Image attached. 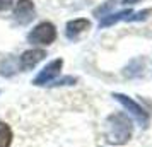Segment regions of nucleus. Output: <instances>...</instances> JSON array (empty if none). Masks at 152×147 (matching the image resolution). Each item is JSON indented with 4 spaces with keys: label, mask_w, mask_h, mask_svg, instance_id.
I'll list each match as a JSON object with an SVG mask.
<instances>
[{
    "label": "nucleus",
    "mask_w": 152,
    "mask_h": 147,
    "mask_svg": "<svg viewBox=\"0 0 152 147\" xmlns=\"http://www.w3.org/2000/svg\"><path fill=\"white\" fill-rule=\"evenodd\" d=\"M132 137V121L125 115H111L108 118V133L106 139L111 144H125Z\"/></svg>",
    "instance_id": "1"
},
{
    "label": "nucleus",
    "mask_w": 152,
    "mask_h": 147,
    "mask_svg": "<svg viewBox=\"0 0 152 147\" xmlns=\"http://www.w3.org/2000/svg\"><path fill=\"white\" fill-rule=\"evenodd\" d=\"M56 38V29L51 22H41L38 24L34 29H31V33L28 34V41L33 45H45L48 46L55 41Z\"/></svg>",
    "instance_id": "2"
},
{
    "label": "nucleus",
    "mask_w": 152,
    "mask_h": 147,
    "mask_svg": "<svg viewBox=\"0 0 152 147\" xmlns=\"http://www.w3.org/2000/svg\"><path fill=\"white\" fill-rule=\"evenodd\" d=\"M63 67V60L62 58H56V60H53V62H50L45 69L36 75L34 79H33V84L34 86H46L48 82H53L55 80V77L60 74V70H62Z\"/></svg>",
    "instance_id": "3"
},
{
    "label": "nucleus",
    "mask_w": 152,
    "mask_h": 147,
    "mask_svg": "<svg viewBox=\"0 0 152 147\" xmlns=\"http://www.w3.org/2000/svg\"><path fill=\"white\" fill-rule=\"evenodd\" d=\"M14 19L19 24H28L34 19V4L31 0H17L14 7Z\"/></svg>",
    "instance_id": "4"
},
{
    "label": "nucleus",
    "mask_w": 152,
    "mask_h": 147,
    "mask_svg": "<svg viewBox=\"0 0 152 147\" xmlns=\"http://www.w3.org/2000/svg\"><path fill=\"white\" fill-rule=\"evenodd\" d=\"M113 98L116 99L118 103H121V105H123L125 108H126V110H128V111H130L132 115H133V116H135V118H137L144 127L147 125V121H149L147 113H145L144 110H142V108H140L135 101H133V99H130L128 96H125V94H118V92H116V94H113Z\"/></svg>",
    "instance_id": "5"
},
{
    "label": "nucleus",
    "mask_w": 152,
    "mask_h": 147,
    "mask_svg": "<svg viewBox=\"0 0 152 147\" xmlns=\"http://www.w3.org/2000/svg\"><path fill=\"white\" fill-rule=\"evenodd\" d=\"M45 56H46V51H45V50H39V48L28 50V51H24V53L19 56V69H21V70L34 69L36 65L45 58Z\"/></svg>",
    "instance_id": "6"
},
{
    "label": "nucleus",
    "mask_w": 152,
    "mask_h": 147,
    "mask_svg": "<svg viewBox=\"0 0 152 147\" xmlns=\"http://www.w3.org/2000/svg\"><path fill=\"white\" fill-rule=\"evenodd\" d=\"M91 28V22L87 19H74V21L67 22V28H65V36L69 39H77V36L84 33L86 29Z\"/></svg>",
    "instance_id": "7"
},
{
    "label": "nucleus",
    "mask_w": 152,
    "mask_h": 147,
    "mask_svg": "<svg viewBox=\"0 0 152 147\" xmlns=\"http://www.w3.org/2000/svg\"><path fill=\"white\" fill-rule=\"evenodd\" d=\"M132 14H133L132 9H125V10H120V12H115V14L104 15L101 22H99V28H108V26H113V24H116L120 21H128Z\"/></svg>",
    "instance_id": "8"
},
{
    "label": "nucleus",
    "mask_w": 152,
    "mask_h": 147,
    "mask_svg": "<svg viewBox=\"0 0 152 147\" xmlns=\"http://www.w3.org/2000/svg\"><path fill=\"white\" fill-rule=\"evenodd\" d=\"M12 144V130L5 121H0V147H10Z\"/></svg>",
    "instance_id": "9"
},
{
    "label": "nucleus",
    "mask_w": 152,
    "mask_h": 147,
    "mask_svg": "<svg viewBox=\"0 0 152 147\" xmlns=\"http://www.w3.org/2000/svg\"><path fill=\"white\" fill-rule=\"evenodd\" d=\"M116 2H118V0H106V4H103L101 7H97L96 10H94V15H96V17H101V19H103L104 15H108V14H110V10L113 9V5H115Z\"/></svg>",
    "instance_id": "10"
},
{
    "label": "nucleus",
    "mask_w": 152,
    "mask_h": 147,
    "mask_svg": "<svg viewBox=\"0 0 152 147\" xmlns=\"http://www.w3.org/2000/svg\"><path fill=\"white\" fill-rule=\"evenodd\" d=\"M75 82H77L75 77H63L60 80H53L51 86H65V84H75Z\"/></svg>",
    "instance_id": "11"
},
{
    "label": "nucleus",
    "mask_w": 152,
    "mask_h": 147,
    "mask_svg": "<svg viewBox=\"0 0 152 147\" xmlns=\"http://www.w3.org/2000/svg\"><path fill=\"white\" fill-rule=\"evenodd\" d=\"M14 5V0H0V10H9Z\"/></svg>",
    "instance_id": "12"
},
{
    "label": "nucleus",
    "mask_w": 152,
    "mask_h": 147,
    "mask_svg": "<svg viewBox=\"0 0 152 147\" xmlns=\"http://www.w3.org/2000/svg\"><path fill=\"white\" fill-rule=\"evenodd\" d=\"M138 2H142V0H121V4H125V5H133V4H138Z\"/></svg>",
    "instance_id": "13"
}]
</instances>
